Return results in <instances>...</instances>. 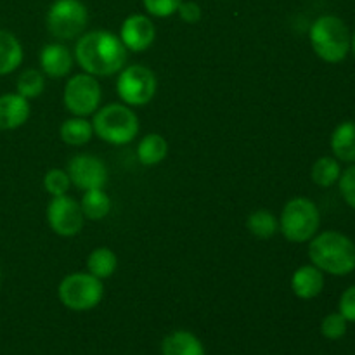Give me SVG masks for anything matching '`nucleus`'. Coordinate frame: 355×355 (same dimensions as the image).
Returning a JSON list of instances; mask_svg holds the SVG:
<instances>
[{
  "instance_id": "nucleus-1",
  "label": "nucleus",
  "mask_w": 355,
  "mask_h": 355,
  "mask_svg": "<svg viewBox=\"0 0 355 355\" xmlns=\"http://www.w3.org/2000/svg\"><path fill=\"white\" fill-rule=\"evenodd\" d=\"M75 59L80 68L92 76H111L120 73L127 62V49L120 37L106 30L80 35L75 45Z\"/></svg>"
},
{
  "instance_id": "nucleus-2",
  "label": "nucleus",
  "mask_w": 355,
  "mask_h": 355,
  "mask_svg": "<svg viewBox=\"0 0 355 355\" xmlns=\"http://www.w3.org/2000/svg\"><path fill=\"white\" fill-rule=\"evenodd\" d=\"M309 259L329 276L343 277L355 270V243L340 231H324L309 241Z\"/></svg>"
},
{
  "instance_id": "nucleus-3",
  "label": "nucleus",
  "mask_w": 355,
  "mask_h": 355,
  "mask_svg": "<svg viewBox=\"0 0 355 355\" xmlns=\"http://www.w3.org/2000/svg\"><path fill=\"white\" fill-rule=\"evenodd\" d=\"M350 30L345 21L333 14H324L309 30L312 51L329 64L342 62L350 54Z\"/></svg>"
},
{
  "instance_id": "nucleus-4",
  "label": "nucleus",
  "mask_w": 355,
  "mask_h": 355,
  "mask_svg": "<svg viewBox=\"0 0 355 355\" xmlns=\"http://www.w3.org/2000/svg\"><path fill=\"white\" fill-rule=\"evenodd\" d=\"M94 134L101 141L113 146L128 144L139 134V118L132 107L121 103H111L94 113Z\"/></svg>"
},
{
  "instance_id": "nucleus-5",
  "label": "nucleus",
  "mask_w": 355,
  "mask_h": 355,
  "mask_svg": "<svg viewBox=\"0 0 355 355\" xmlns=\"http://www.w3.org/2000/svg\"><path fill=\"white\" fill-rule=\"evenodd\" d=\"M321 211L309 198H293L284 205L279 217V231L288 241L307 243L318 234Z\"/></svg>"
},
{
  "instance_id": "nucleus-6",
  "label": "nucleus",
  "mask_w": 355,
  "mask_h": 355,
  "mask_svg": "<svg viewBox=\"0 0 355 355\" xmlns=\"http://www.w3.org/2000/svg\"><path fill=\"white\" fill-rule=\"evenodd\" d=\"M59 300L75 312H85L97 307L104 297L103 281L90 272H73L61 281L58 288Z\"/></svg>"
},
{
  "instance_id": "nucleus-7",
  "label": "nucleus",
  "mask_w": 355,
  "mask_h": 355,
  "mask_svg": "<svg viewBox=\"0 0 355 355\" xmlns=\"http://www.w3.org/2000/svg\"><path fill=\"white\" fill-rule=\"evenodd\" d=\"M45 24L58 40H75L89 24V10L80 0H55L49 7Z\"/></svg>"
},
{
  "instance_id": "nucleus-8",
  "label": "nucleus",
  "mask_w": 355,
  "mask_h": 355,
  "mask_svg": "<svg viewBox=\"0 0 355 355\" xmlns=\"http://www.w3.org/2000/svg\"><path fill=\"white\" fill-rule=\"evenodd\" d=\"M158 80L153 69L142 64L127 66L116 80V92L127 106H146L155 97Z\"/></svg>"
},
{
  "instance_id": "nucleus-9",
  "label": "nucleus",
  "mask_w": 355,
  "mask_h": 355,
  "mask_svg": "<svg viewBox=\"0 0 355 355\" xmlns=\"http://www.w3.org/2000/svg\"><path fill=\"white\" fill-rule=\"evenodd\" d=\"M101 99H103V89L96 76L89 73H80L66 82L62 103L73 116L85 118L94 114L99 110Z\"/></svg>"
},
{
  "instance_id": "nucleus-10",
  "label": "nucleus",
  "mask_w": 355,
  "mask_h": 355,
  "mask_svg": "<svg viewBox=\"0 0 355 355\" xmlns=\"http://www.w3.org/2000/svg\"><path fill=\"white\" fill-rule=\"evenodd\" d=\"M47 222L49 227L58 236L73 238L83 229L85 217H83L78 201L64 194V196H55L51 200L47 207Z\"/></svg>"
},
{
  "instance_id": "nucleus-11",
  "label": "nucleus",
  "mask_w": 355,
  "mask_h": 355,
  "mask_svg": "<svg viewBox=\"0 0 355 355\" xmlns=\"http://www.w3.org/2000/svg\"><path fill=\"white\" fill-rule=\"evenodd\" d=\"M69 180L82 191L104 189L107 184V166L97 156L76 155L68 163Z\"/></svg>"
},
{
  "instance_id": "nucleus-12",
  "label": "nucleus",
  "mask_w": 355,
  "mask_h": 355,
  "mask_svg": "<svg viewBox=\"0 0 355 355\" xmlns=\"http://www.w3.org/2000/svg\"><path fill=\"white\" fill-rule=\"evenodd\" d=\"M156 38V28L144 14H132L123 21L120 30V40L127 51L144 52Z\"/></svg>"
},
{
  "instance_id": "nucleus-13",
  "label": "nucleus",
  "mask_w": 355,
  "mask_h": 355,
  "mask_svg": "<svg viewBox=\"0 0 355 355\" xmlns=\"http://www.w3.org/2000/svg\"><path fill=\"white\" fill-rule=\"evenodd\" d=\"M30 118V101L19 94L0 96V130H16Z\"/></svg>"
},
{
  "instance_id": "nucleus-14",
  "label": "nucleus",
  "mask_w": 355,
  "mask_h": 355,
  "mask_svg": "<svg viewBox=\"0 0 355 355\" xmlns=\"http://www.w3.org/2000/svg\"><path fill=\"white\" fill-rule=\"evenodd\" d=\"M291 290L300 300H312L324 290V272L311 263L302 266L291 276Z\"/></svg>"
},
{
  "instance_id": "nucleus-15",
  "label": "nucleus",
  "mask_w": 355,
  "mask_h": 355,
  "mask_svg": "<svg viewBox=\"0 0 355 355\" xmlns=\"http://www.w3.org/2000/svg\"><path fill=\"white\" fill-rule=\"evenodd\" d=\"M42 73L51 78H62L73 68V55L62 44H47L40 51Z\"/></svg>"
},
{
  "instance_id": "nucleus-16",
  "label": "nucleus",
  "mask_w": 355,
  "mask_h": 355,
  "mask_svg": "<svg viewBox=\"0 0 355 355\" xmlns=\"http://www.w3.org/2000/svg\"><path fill=\"white\" fill-rule=\"evenodd\" d=\"M329 148L338 162L355 163V121L347 120L336 125L329 139Z\"/></svg>"
},
{
  "instance_id": "nucleus-17",
  "label": "nucleus",
  "mask_w": 355,
  "mask_h": 355,
  "mask_svg": "<svg viewBox=\"0 0 355 355\" xmlns=\"http://www.w3.org/2000/svg\"><path fill=\"white\" fill-rule=\"evenodd\" d=\"M162 354L163 355H205V347L201 340L196 335L189 331H179L170 333L165 336L162 343Z\"/></svg>"
},
{
  "instance_id": "nucleus-18",
  "label": "nucleus",
  "mask_w": 355,
  "mask_h": 355,
  "mask_svg": "<svg viewBox=\"0 0 355 355\" xmlns=\"http://www.w3.org/2000/svg\"><path fill=\"white\" fill-rule=\"evenodd\" d=\"M24 58L23 45L16 35L0 30V76L16 71Z\"/></svg>"
},
{
  "instance_id": "nucleus-19",
  "label": "nucleus",
  "mask_w": 355,
  "mask_h": 355,
  "mask_svg": "<svg viewBox=\"0 0 355 355\" xmlns=\"http://www.w3.org/2000/svg\"><path fill=\"white\" fill-rule=\"evenodd\" d=\"M168 155V142L159 134H148L137 144V158L144 166H155Z\"/></svg>"
},
{
  "instance_id": "nucleus-20",
  "label": "nucleus",
  "mask_w": 355,
  "mask_h": 355,
  "mask_svg": "<svg viewBox=\"0 0 355 355\" xmlns=\"http://www.w3.org/2000/svg\"><path fill=\"white\" fill-rule=\"evenodd\" d=\"M59 135L61 141L66 142L68 146H83L92 139L94 127L92 121L82 116H73L62 121L61 128H59Z\"/></svg>"
},
{
  "instance_id": "nucleus-21",
  "label": "nucleus",
  "mask_w": 355,
  "mask_h": 355,
  "mask_svg": "<svg viewBox=\"0 0 355 355\" xmlns=\"http://www.w3.org/2000/svg\"><path fill=\"white\" fill-rule=\"evenodd\" d=\"M116 267L118 257L114 255L113 250L106 248V246L96 248L87 259V272H90L101 281L113 276L116 272Z\"/></svg>"
},
{
  "instance_id": "nucleus-22",
  "label": "nucleus",
  "mask_w": 355,
  "mask_h": 355,
  "mask_svg": "<svg viewBox=\"0 0 355 355\" xmlns=\"http://www.w3.org/2000/svg\"><path fill=\"white\" fill-rule=\"evenodd\" d=\"M83 217L89 220H103L111 210V200L104 189H90L85 191L80 201Z\"/></svg>"
},
{
  "instance_id": "nucleus-23",
  "label": "nucleus",
  "mask_w": 355,
  "mask_h": 355,
  "mask_svg": "<svg viewBox=\"0 0 355 355\" xmlns=\"http://www.w3.org/2000/svg\"><path fill=\"white\" fill-rule=\"evenodd\" d=\"M340 175H342V165L335 156H321L319 159H315L311 170L312 180L319 187L335 186L338 184Z\"/></svg>"
},
{
  "instance_id": "nucleus-24",
  "label": "nucleus",
  "mask_w": 355,
  "mask_h": 355,
  "mask_svg": "<svg viewBox=\"0 0 355 355\" xmlns=\"http://www.w3.org/2000/svg\"><path fill=\"white\" fill-rule=\"evenodd\" d=\"M246 227L255 238L269 239L279 231V218L269 210H257L248 217Z\"/></svg>"
},
{
  "instance_id": "nucleus-25",
  "label": "nucleus",
  "mask_w": 355,
  "mask_h": 355,
  "mask_svg": "<svg viewBox=\"0 0 355 355\" xmlns=\"http://www.w3.org/2000/svg\"><path fill=\"white\" fill-rule=\"evenodd\" d=\"M45 90V76L44 73L38 71L35 68H28L17 76L16 82V92L23 96L24 99H35V97L42 96Z\"/></svg>"
},
{
  "instance_id": "nucleus-26",
  "label": "nucleus",
  "mask_w": 355,
  "mask_h": 355,
  "mask_svg": "<svg viewBox=\"0 0 355 355\" xmlns=\"http://www.w3.org/2000/svg\"><path fill=\"white\" fill-rule=\"evenodd\" d=\"M69 186H71V180H69L68 172H64V170L52 168L45 173L44 187L52 198L64 196V194H68Z\"/></svg>"
},
{
  "instance_id": "nucleus-27",
  "label": "nucleus",
  "mask_w": 355,
  "mask_h": 355,
  "mask_svg": "<svg viewBox=\"0 0 355 355\" xmlns=\"http://www.w3.org/2000/svg\"><path fill=\"white\" fill-rule=\"evenodd\" d=\"M347 326H349V321L340 312H333L322 319L321 333L328 340H340L345 336Z\"/></svg>"
},
{
  "instance_id": "nucleus-28",
  "label": "nucleus",
  "mask_w": 355,
  "mask_h": 355,
  "mask_svg": "<svg viewBox=\"0 0 355 355\" xmlns=\"http://www.w3.org/2000/svg\"><path fill=\"white\" fill-rule=\"evenodd\" d=\"M340 194L343 201L355 210V163H350L345 170H342V175L338 179Z\"/></svg>"
},
{
  "instance_id": "nucleus-29",
  "label": "nucleus",
  "mask_w": 355,
  "mask_h": 355,
  "mask_svg": "<svg viewBox=\"0 0 355 355\" xmlns=\"http://www.w3.org/2000/svg\"><path fill=\"white\" fill-rule=\"evenodd\" d=\"M144 9L148 10L149 16L155 17H170L179 10L182 0H142Z\"/></svg>"
},
{
  "instance_id": "nucleus-30",
  "label": "nucleus",
  "mask_w": 355,
  "mask_h": 355,
  "mask_svg": "<svg viewBox=\"0 0 355 355\" xmlns=\"http://www.w3.org/2000/svg\"><path fill=\"white\" fill-rule=\"evenodd\" d=\"M338 312L349 322H355V284L347 288L340 297Z\"/></svg>"
},
{
  "instance_id": "nucleus-31",
  "label": "nucleus",
  "mask_w": 355,
  "mask_h": 355,
  "mask_svg": "<svg viewBox=\"0 0 355 355\" xmlns=\"http://www.w3.org/2000/svg\"><path fill=\"white\" fill-rule=\"evenodd\" d=\"M179 16L180 19L184 21V23H189V24H194L198 23V21L201 19V16H203V12H201V7L200 3L196 2H184L179 6Z\"/></svg>"
},
{
  "instance_id": "nucleus-32",
  "label": "nucleus",
  "mask_w": 355,
  "mask_h": 355,
  "mask_svg": "<svg viewBox=\"0 0 355 355\" xmlns=\"http://www.w3.org/2000/svg\"><path fill=\"white\" fill-rule=\"evenodd\" d=\"M350 52H352V55L355 58V31L352 33V37H350Z\"/></svg>"
},
{
  "instance_id": "nucleus-33",
  "label": "nucleus",
  "mask_w": 355,
  "mask_h": 355,
  "mask_svg": "<svg viewBox=\"0 0 355 355\" xmlns=\"http://www.w3.org/2000/svg\"><path fill=\"white\" fill-rule=\"evenodd\" d=\"M0 281H2V270H0Z\"/></svg>"
}]
</instances>
